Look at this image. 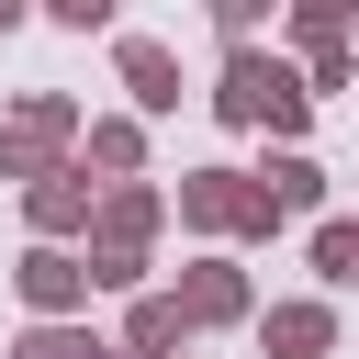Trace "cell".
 Masks as SVG:
<instances>
[{"mask_svg":"<svg viewBox=\"0 0 359 359\" xmlns=\"http://www.w3.org/2000/svg\"><path fill=\"white\" fill-rule=\"evenodd\" d=\"M157 224H168V191H157V180H101V202H90V224H79V236H90V247H79L90 292H135Z\"/></svg>","mask_w":359,"mask_h":359,"instance_id":"obj_1","label":"cell"},{"mask_svg":"<svg viewBox=\"0 0 359 359\" xmlns=\"http://www.w3.org/2000/svg\"><path fill=\"white\" fill-rule=\"evenodd\" d=\"M213 123H236V135H258V123H269V135L292 146V135L314 123V90H303L269 45H224V67H213Z\"/></svg>","mask_w":359,"mask_h":359,"instance_id":"obj_2","label":"cell"},{"mask_svg":"<svg viewBox=\"0 0 359 359\" xmlns=\"http://www.w3.org/2000/svg\"><path fill=\"white\" fill-rule=\"evenodd\" d=\"M168 213H180L191 236H213V247H258V236H280V213L258 202V180H247V168H180Z\"/></svg>","mask_w":359,"mask_h":359,"instance_id":"obj_3","label":"cell"},{"mask_svg":"<svg viewBox=\"0 0 359 359\" xmlns=\"http://www.w3.org/2000/svg\"><path fill=\"white\" fill-rule=\"evenodd\" d=\"M67 146H79V101L67 90H22L11 123H0V180H45V168H67Z\"/></svg>","mask_w":359,"mask_h":359,"instance_id":"obj_4","label":"cell"},{"mask_svg":"<svg viewBox=\"0 0 359 359\" xmlns=\"http://www.w3.org/2000/svg\"><path fill=\"white\" fill-rule=\"evenodd\" d=\"M90 202H101V180L67 157V168H45V180H22V224H34V247H67L79 224H90Z\"/></svg>","mask_w":359,"mask_h":359,"instance_id":"obj_5","label":"cell"},{"mask_svg":"<svg viewBox=\"0 0 359 359\" xmlns=\"http://www.w3.org/2000/svg\"><path fill=\"white\" fill-rule=\"evenodd\" d=\"M11 292H22L34 325H45V314H90V269H79V247H22V258H11Z\"/></svg>","mask_w":359,"mask_h":359,"instance_id":"obj_6","label":"cell"},{"mask_svg":"<svg viewBox=\"0 0 359 359\" xmlns=\"http://www.w3.org/2000/svg\"><path fill=\"white\" fill-rule=\"evenodd\" d=\"M168 303H180V325H191V337H202V325H247V314H258V303H247V269H236L224 247H213V258H191Z\"/></svg>","mask_w":359,"mask_h":359,"instance_id":"obj_7","label":"cell"},{"mask_svg":"<svg viewBox=\"0 0 359 359\" xmlns=\"http://www.w3.org/2000/svg\"><path fill=\"white\" fill-rule=\"evenodd\" d=\"M112 67H123V90H135V123H146V112H180V56H168L157 34H112Z\"/></svg>","mask_w":359,"mask_h":359,"instance_id":"obj_8","label":"cell"},{"mask_svg":"<svg viewBox=\"0 0 359 359\" xmlns=\"http://www.w3.org/2000/svg\"><path fill=\"white\" fill-rule=\"evenodd\" d=\"M247 325H258L269 359H325V348H337V303H325V292H314V303H269V314H247Z\"/></svg>","mask_w":359,"mask_h":359,"instance_id":"obj_9","label":"cell"},{"mask_svg":"<svg viewBox=\"0 0 359 359\" xmlns=\"http://www.w3.org/2000/svg\"><path fill=\"white\" fill-rule=\"evenodd\" d=\"M79 168H101V180H135L146 168V123L135 112H101V123H79V146H67Z\"/></svg>","mask_w":359,"mask_h":359,"instance_id":"obj_10","label":"cell"},{"mask_svg":"<svg viewBox=\"0 0 359 359\" xmlns=\"http://www.w3.org/2000/svg\"><path fill=\"white\" fill-rule=\"evenodd\" d=\"M247 180H258V202H269L280 224H292V213H325V168H314L303 146H280V157H269V168H247Z\"/></svg>","mask_w":359,"mask_h":359,"instance_id":"obj_11","label":"cell"},{"mask_svg":"<svg viewBox=\"0 0 359 359\" xmlns=\"http://www.w3.org/2000/svg\"><path fill=\"white\" fill-rule=\"evenodd\" d=\"M168 348H191L180 303H168V292H135V314H123V359H168Z\"/></svg>","mask_w":359,"mask_h":359,"instance_id":"obj_12","label":"cell"},{"mask_svg":"<svg viewBox=\"0 0 359 359\" xmlns=\"http://www.w3.org/2000/svg\"><path fill=\"white\" fill-rule=\"evenodd\" d=\"M314 280H325V292H348V280H359V224H348V213H325V224H314Z\"/></svg>","mask_w":359,"mask_h":359,"instance_id":"obj_13","label":"cell"},{"mask_svg":"<svg viewBox=\"0 0 359 359\" xmlns=\"http://www.w3.org/2000/svg\"><path fill=\"white\" fill-rule=\"evenodd\" d=\"M280 11H292V34H303V45H337L359 0H280Z\"/></svg>","mask_w":359,"mask_h":359,"instance_id":"obj_14","label":"cell"},{"mask_svg":"<svg viewBox=\"0 0 359 359\" xmlns=\"http://www.w3.org/2000/svg\"><path fill=\"white\" fill-rule=\"evenodd\" d=\"M202 11H213V34H224V45H258V22H269L280 0H202Z\"/></svg>","mask_w":359,"mask_h":359,"instance_id":"obj_15","label":"cell"},{"mask_svg":"<svg viewBox=\"0 0 359 359\" xmlns=\"http://www.w3.org/2000/svg\"><path fill=\"white\" fill-rule=\"evenodd\" d=\"M303 90H314V101L348 90V34H337V45H303Z\"/></svg>","mask_w":359,"mask_h":359,"instance_id":"obj_16","label":"cell"},{"mask_svg":"<svg viewBox=\"0 0 359 359\" xmlns=\"http://www.w3.org/2000/svg\"><path fill=\"white\" fill-rule=\"evenodd\" d=\"M34 11H45V22H67V34H112V11H123V0H34Z\"/></svg>","mask_w":359,"mask_h":359,"instance_id":"obj_17","label":"cell"},{"mask_svg":"<svg viewBox=\"0 0 359 359\" xmlns=\"http://www.w3.org/2000/svg\"><path fill=\"white\" fill-rule=\"evenodd\" d=\"M11 22H34V0H0V34H11Z\"/></svg>","mask_w":359,"mask_h":359,"instance_id":"obj_18","label":"cell"},{"mask_svg":"<svg viewBox=\"0 0 359 359\" xmlns=\"http://www.w3.org/2000/svg\"><path fill=\"white\" fill-rule=\"evenodd\" d=\"M168 359H191V348H168Z\"/></svg>","mask_w":359,"mask_h":359,"instance_id":"obj_19","label":"cell"}]
</instances>
